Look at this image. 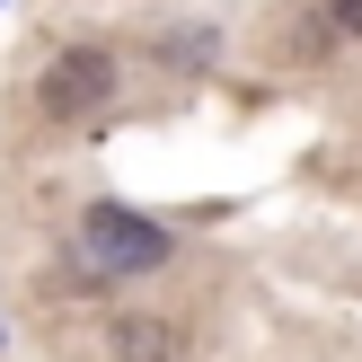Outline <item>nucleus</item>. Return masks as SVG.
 <instances>
[{
	"instance_id": "nucleus-1",
	"label": "nucleus",
	"mask_w": 362,
	"mask_h": 362,
	"mask_svg": "<svg viewBox=\"0 0 362 362\" xmlns=\"http://www.w3.org/2000/svg\"><path fill=\"white\" fill-rule=\"evenodd\" d=\"M80 265L88 274H151V265H168V230L159 221H141V212H124V204H88L80 212Z\"/></svg>"
},
{
	"instance_id": "nucleus-2",
	"label": "nucleus",
	"mask_w": 362,
	"mask_h": 362,
	"mask_svg": "<svg viewBox=\"0 0 362 362\" xmlns=\"http://www.w3.org/2000/svg\"><path fill=\"white\" fill-rule=\"evenodd\" d=\"M106 98H115V53H98V45H71L62 62L35 80V106H45L53 124H88Z\"/></svg>"
},
{
	"instance_id": "nucleus-3",
	"label": "nucleus",
	"mask_w": 362,
	"mask_h": 362,
	"mask_svg": "<svg viewBox=\"0 0 362 362\" xmlns=\"http://www.w3.org/2000/svg\"><path fill=\"white\" fill-rule=\"evenodd\" d=\"M115 362H186V327H168V318H124L115 327Z\"/></svg>"
},
{
	"instance_id": "nucleus-4",
	"label": "nucleus",
	"mask_w": 362,
	"mask_h": 362,
	"mask_svg": "<svg viewBox=\"0 0 362 362\" xmlns=\"http://www.w3.org/2000/svg\"><path fill=\"white\" fill-rule=\"evenodd\" d=\"M336 27H345V35H362V0H336Z\"/></svg>"
}]
</instances>
